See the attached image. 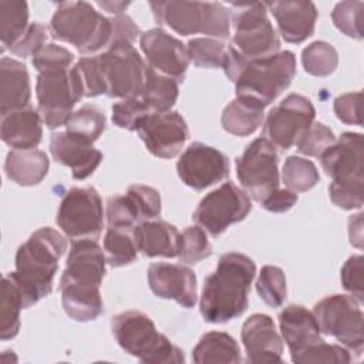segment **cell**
<instances>
[{
  "instance_id": "1",
  "label": "cell",
  "mask_w": 364,
  "mask_h": 364,
  "mask_svg": "<svg viewBox=\"0 0 364 364\" xmlns=\"http://www.w3.org/2000/svg\"><path fill=\"white\" fill-rule=\"evenodd\" d=\"M105 264L104 250L95 239L71 242L60 279V291L63 309L73 320L85 323L102 313L100 286L105 276Z\"/></svg>"
},
{
  "instance_id": "2",
  "label": "cell",
  "mask_w": 364,
  "mask_h": 364,
  "mask_svg": "<svg viewBox=\"0 0 364 364\" xmlns=\"http://www.w3.org/2000/svg\"><path fill=\"white\" fill-rule=\"evenodd\" d=\"M255 273L256 264L249 256L237 252L222 255L216 270L203 283L199 301L203 320L223 324L243 314Z\"/></svg>"
},
{
  "instance_id": "3",
  "label": "cell",
  "mask_w": 364,
  "mask_h": 364,
  "mask_svg": "<svg viewBox=\"0 0 364 364\" xmlns=\"http://www.w3.org/2000/svg\"><path fill=\"white\" fill-rule=\"evenodd\" d=\"M65 249V237L50 226L37 229L20 245L16 253V270L9 274L23 294L24 309L51 293L58 260Z\"/></svg>"
},
{
  "instance_id": "4",
  "label": "cell",
  "mask_w": 364,
  "mask_h": 364,
  "mask_svg": "<svg viewBox=\"0 0 364 364\" xmlns=\"http://www.w3.org/2000/svg\"><path fill=\"white\" fill-rule=\"evenodd\" d=\"M324 172L333 178L328 186L331 202L341 209H360L363 189V135L344 132L320 156Z\"/></svg>"
},
{
  "instance_id": "5",
  "label": "cell",
  "mask_w": 364,
  "mask_h": 364,
  "mask_svg": "<svg viewBox=\"0 0 364 364\" xmlns=\"http://www.w3.org/2000/svg\"><path fill=\"white\" fill-rule=\"evenodd\" d=\"M111 330L119 347L145 364H178L185 361L183 351L159 333L154 321L142 311L118 313L112 317Z\"/></svg>"
},
{
  "instance_id": "6",
  "label": "cell",
  "mask_w": 364,
  "mask_h": 364,
  "mask_svg": "<svg viewBox=\"0 0 364 364\" xmlns=\"http://www.w3.org/2000/svg\"><path fill=\"white\" fill-rule=\"evenodd\" d=\"M53 38L73 44L82 54H92L108 48L111 40V20L87 1L58 3L51 21Z\"/></svg>"
},
{
  "instance_id": "7",
  "label": "cell",
  "mask_w": 364,
  "mask_h": 364,
  "mask_svg": "<svg viewBox=\"0 0 364 364\" xmlns=\"http://www.w3.org/2000/svg\"><path fill=\"white\" fill-rule=\"evenodd\" d=\"M154 17L182 36L205 34L225 40L230 34V11L218 1H152Z\"/></svg>"
},
{
  "instance_id": "8",
  "label": "cell",
  "mask_w": 364,
  "mask_h": 364,
  "mask_svg": "<svg viewBox=\"0 0 364 364\" xmlns=\"http://www.w3.org/2000/svg\"><path fill=\"white\" fill-rule=\"evenodd\" d=\"M294 75L296 57L291 51L247 60L235 81L236 97L249 98L262 107H267L291 84Z\"/></svg>"
},
{
  "instance_id": "9",
  "label": "cell",
  "mask_w": 364,
  "mask_h": 364,
  "mask_svg": "<svg viewBox=\"0 0 364 364\" xmlns=\"http://www.w3.org/2000/svg\"><path fill=\"white\" fill-rule=\"evenodd\" d=\"M233 46L246 60L266 58L280 48L279 36L267 18L266 3H232Z\"/></svg>"
},
{
  "instance_id": "10",
  "label": "cell",
  "mask_w": 364,
  "mask_h": 364,
  "mask_svg": "<svg viewBox=\"0 0 364 364\" xmlns=\"http://www.w3.org/2000/svg\"><path fill=\"white\" fill-rule=\"evenodd\" d=\"M313 314L323 334L333 336L358 357L363 354V311L357 299L347 294L327 296L316 303Z\"/></svg>"
},
{
  "instance_id": "11",
  "label": "cell",
  "mask_w": 364,
  "mask_h": 364,
  "mask_svg": "<svg viewBox=\"0 0 364 364\" xmlns=\"http://www.w3.org/2000/svg\"><path fill=\"white\" fill-rule=\"evenodd\" d=\"M36 94L38 112L50 129L65 127L74 105L82 98L71 68L38 73Z\"/></svg>"
},
{
  "instance_id": "12",
  "label": "cell",
  "mask_w": 364,
  "mask_h": 364,
  "mask_svg": "<svg viewBox=\"0 0 364 364\" xmlns=\"http://www.w3.org/2000/svg\"><path fill=\"white\" fill-rule=\"evenodd\" d=\"M279 155L276 146L264 136L255 139L236 159L240 185L256 200L263 202L279 189Z\"/></svg>"
},
{
  "instance_id": "13",
  "label": "cell",
  "mask_w": 364,
  "mask_h": 364,
  "mask_svg": "<svg viewBox=\"0 0 364 364\" xmlns=\"http://www.w3.org/2000/svg\"><path fill=\"white\" fill-rule=\"evenodd\" d=\"M57 225L73 240L97 239L104 225V209L95 188H71L60 202Z\"/></svg>"
},
{
  "instance_id": "14",
  "label": "cell",
  "mask_w": 364,
  "mask_h": 364,
  "mask_svg": "<svg viewBox=\"0 0 364 364\" xmlns=\"http://www.w3.org/2000/svg\"><path fill=\"white\" fill-rule=\"evenodd\" d=\"M105 95L111 98L141 97L146 65L134 46H114L98 54Z\"/></svg>"
},
{
  "instance_id": "15",
  "label": "cell",
  "mask_w": 364,
  "mask_h": 364,
  "mask_svg": "<svg viewBox=\"0 0 364 364\" xmlns=\"http://www.w3.org/2000/svg\"><path fill=\"white\" fill-rule=\"evenodd\" d=\"M250 210L247 193L229 181L202 198L192 219L210 236L218 237L230 225L243 220Z\"/></svg>"
},
{
  "instance_id": "16",
  "label": "cell",
  "mask_w": 364,
  "mask_h": 364,
  "mask_svg": "<svg viewBox=\"0 0 364 364\" xmlns=\"http://www.w3.org/2000/svg\"><path fill=\"white\" fill-rule=\"evenodd\" d=\"M314 118L316 109L309 98L300 94H289L269 111L263 135L274 146L286 151L299 142L314 122Z\"/></svg>"
},
{
  "instance_id": "17",
  "label": "cell",
  "mask_w": 364,
  "mask_h": 364,
  "mask_svg": "<svg viewBox=\"0 0 364 364\" xmlns=\"http://www.w3.org/2000/svg\"><path fill=\"white\" fill-rule=\"evenodd\" d=\"M181 181L195 191H203L229 175V159L219 149L202 142L191 144L176 164Z\"/></svg>"
},
{
  "instance_id": "18",
  "label": "cell",
  "mask_w": 364,
  "mask_h": 364,
  "mask_svg": "<svg viewBox=\"0 0 364 364\" xmlns=\"http://www.w3.org/2000/svg\"><path fill=\"white\" fill-rule=\"evenodd\" d=\"M136 131L146 149L162 159L176 156L189 138L186 121L176 111L151 112L141 121Z\"/></svg>"
},
{
  "instance_id": "19",
  "label": "cell",
  "mask_w": 364,
  "mask_h": 364,
  "mask_svg": "<svg viewBox=\"0 0 364 364\" xmlns=\"http://www.w3.org/2000/svg\"><path fill=\"white\" fill-rule=\"evenodd\" d=\"M161 215V195L148 185H131L127 193L107 200L105 216L109 228H134Z\"/></svg>"
},
{
  "instance_id": "20",
  "label": "cell",
  "mask_w": 364,
  "mask_h": 364,
  "mask_svg": "<svg viewBox=\"0 0 364 364\" xmlns=\"http://www.w3.org/2000/svg\"><path fill=\"white\" fill-rule=\"evenodd\" d=\"M139 46L152 70L178 82L185 80L191 58L182 41L156 27L141 34Z\"/></svg>"
},
{
  "instance_id": "21",
  "label": "cell",
  "mask_w": 364,
  "mask_h": 364,
  "mask_svg": "<svg viewBox=\"0 0 364 364\" xmlns=\"http://www.w3.org/2000/svg\"><path fill=\"white\" fill-rule=\"evenodd\" d=\"M146 277L149 289L156 297L175 300L185 309H191L196 304V276L188 266L164 262L152 263L148 267Z\"/></svg>"
},
{
  "instance_id": "22",
  "label": "cell",
  "mask_w": 364,
  "mask_h": 364,
  "mask_svg": "<svg viewBox=\"0 0 364 364\" xmlns=\"http://www.w3.org/2000/svg\"><path fill=\"white\" fill-rule=\"evenodd\" d=\"M240 338L249 363H282L283 340L270 316L255 313L242 326Z\"/></svg>"
},
{
  "instance_id": "23",
  "label": "cell",
  "mask_w": 364,
  "mask_h": 364,
  "mask_svg": "<svg viewBox=\"0 0 364 364\" xmlns=\"http://www.w3.org/2000/svg\"><path fill=\"white\" fill-rule=\"evenodd\" d=\"M53 158L71 169L74 179H85L94 173L102 161V152L82 139L70 135L67 131L55 132L50 139Z\"/></svg>"
},
{
  "instance_id": "24",
  "label": "cell",
  "mask_w": 364,
  "mask_h": 364,
  "mask_svg": "<svg viewBox=\"0 0 364 364\" xmlns=\"http://www.w3.org/2000/svg\"><path fill=\"white\" fill-rule=\"evenodd\" d=\"M277 21V28L287 43L299 44L307 40L316 27L317 9L311 1H273L266 3Z\"/></svg>"
},
{
  "instance_id": "25",
  "label": "cell",
  "mask_w": 364,
  "mask_h": 364,
  "mask_svg": "<svg viewBox=\"0 0 364 364\" xmlns=\"http://www.w3.org/2000/svg\"><path fill=\"white\" fill-rule=\"evenodd\" d=\"M279 326L291 358L323 341L314 314L301 304H289L284 307L279 314Z\"/></svg>"
},
{
  "instance_id": "26",
  "label": "cell",
  "mask_w": 364,
  "mask_h": 364,
  "mask_svg": "<svg viewBox=\"0 0 364 364\" xmlns=\"http://www.w3.org/2000/svg\"><path fill=\"white\" fill-rule=\"evenodd\" d=\"M138 252L148 257H176L181 250L182 233L165 220H145L134 226Z\"/></svg>"
},
{
  "instance_id": "27",
  "label": "cell",
  "mask_w": 364,
  "mask_h": 364,
  "mask_svg": "<svg viewBox=\"0 0 364 364\" xmlns=\"http://www.w3.org/2000/svg\"><path fill=\"white\" fill-rule=\"evenodd\" d=\"M30 97L27 67L18 60L3 57L0 60V115L6 117L28 108Z\"/></svg>"
},
{
  "instance_id": "28",
  "label": "cell",
  "mask_w": 364,
  "mask_h": 364,
  "mask_svg": "<svg viewBox=\"0 0 364 364\" xmlns=\"http://www.w3.org/2000/svg\"><path fill=\"white\" fill-rule=\"evenodd\" d=\"M0 135L13 149H34L43 136V118L38 111L24 108L1 117Z\"/></svg>"
},
{
  "instance_id": "29",
  "label": "cell",
  "mask_w": 364,
  "mask_h": 364,
  "mask_svg": "<svg viewBox=\"0 0 364 364\" xmlns=\"http://www.w3.org/2000/svg\"><path fill=\"white\" fill-rule=\"evenodd\" d=\"M48 166V156L40 149H11L6 156L4 172L14 183L33 186L44 179Z\"/></svg>"
},
{
  "instance_id": "30",
  "label": "cell",
  "mask_w": 364,
  "mask_h": 364,
  "mask_svg": "<svg viewBox=\"0 0 364 364\" xmlns=\"http://www.w3.org/2000/svg\"><path fill=\"white\" fill-rule=\"evenodd\" d=\"M264 107L253 100L236 97L222 112V127L229 134L247 136L253 134L263 122Z\"/></svg>"
},
{
  "instance_id": "31",
  "label": "cell",
  "mask_w": 364,
  "mask_h": 364,
  "mask_svg": "<svg viewBox=\"0 0 364 364\" xmlns=\"http://www.w3.org/2000/svg\"><path fill=\"white\" fill-rule=\"evenodd\" d=\"M192 361L196 364L242 361L240 348L236 340L223 331H209L203 334L192 351Z\"/></svg>"
},
{
  "instance_id": "32",
  "label": "cell",
  "mask_w": 364,
  "mask_h": 364,
  "mask_svg": "<svg viewBox=\"0 0 364 364\" xmlns=\"http://www.w3.org/2000/svg\"><path fill=\"white\" fill-rule=\"evenodd\" d=\"M179 94L178 81L165 77L149 65L145 70V82L141 92V100L146 104L151 112H166L175 105Z\"/></svg>"
},
{
  "instance_id": "33",
  "label": "cell",
  "mask_w": 364,
  "mask_h": 364,
  "mask_svg": "<svg viewBox=\"0 0 364 364\" xmlns=\"http://www.w3.org/2000/svg\"><path fill=\"white\" fill-rule=\"evenodd\" d=\"M28 6L21 0L0 1L1 51L10 50L28 28Z\"/></svg>"
},
{
  "instance_id": "34",
  "label": "cell",
  "mask_w": 364,
  "mask_h": 364,
  "mask_svg": "<svg viewBox=\"0 0 364 364\" xmlns=\"http://www.w3.org/2000/svg\"><path fill=\"white\" fill-rule=\"evenodd\" d=\"M24 309L23 294L16 282L6 274L1 283L0 301V337L1 340L14 338L20 330V311Z\"/></svg>"
},
{
  "instance_id": "35",
  "label": "cell",
  "mask_w": 364,
  "mask_h": 364,
  "mask_svg": "<svg viewBox=\"0 0 364 364\" xmlns=\"http://www.w3.org/2000/svg\"><path fill=\"white\" fill-rule=\"evenodd\" d=\"M134 228H108L104 237V255L111 267H121L135 262L138 247Z\"/></svg>"
},
{
  "instance_id": "36",
  "label": "cell",
  "mask_w": 364,
  "mask_h": 364,
  "mask_svg": "<svg viewBox=\"0 0 364 364\" xmlns=\"http://www.w3.org/2000/svg\"><path fill=\"white\" fill-rule=\"evenodd\" d=\"M107 119L104 112L95 105H84L74 111L65 124V131L88 144H94L104 132Z\"/></svg>"
},
{
  "instance_id": "37",
  "label": "cell",
  "mask_w": 364,
  "mask_h": 364,
  "mask_svg": "<svg viewBox=\"0 0 364 364\" xmlns=\"http://www.w3.org/2000/svg\"><path fill=\"white\" fill-rule=\"evenodd\" d=\"M282 179L287 189L293 192H306L320 181L318 171L310 159L290 155L283 165Z\"/></svg>"
},
{
  "instance_id": "38",
  "label": "cell",
  "mask_w": 364,
  "mask_h": 364,
  "mask_svg": "<svg viewBox=\"0 0 364 364\" xmlns=\"http://www.w3.org/2000/svg\"><path fill=\"white\" fill-rule=\"evenodd\" d=\"M301 64L306 73L314 77H327L338 64V53L326 41H314L301 53Z\"/></svg>"
},
{
  "instance_id": "39",
  "label": "cell",
  "mask_w": 364,
  "mask_h": 364,
  "mask_svg": "<svg viewBox=\"0 0 364 364\" xmlns=\"http://www.w3.org/2000/svg\"><path fill=\"white\" fill-rule=\"evenodd\" d=\"M256 290L259 297L270 307L277 309L286 300V276L283 270L277 266H263L257 280H256Z\"/></svg>"
},
{
  "instance_id": "40",
  "label": "cell",
  "mask_w": 364,
  "mask_h": 364,
  "mask_svg": "<svg viewBox=\"0 0 364 364\" xmlns=\"http://www.w3.org/2000/svg\"><path fill=\"white\" fill-rule=\"evenodd\" d=\"M189 58L196 67L222 68L228 46L216 38L198 37L186 44Z\"/></svg>"
},
{
  "instance_id": "41",
  "label": "cell",
  "mask_w": 364,
  "mask_h": 364,
  "mask_svg": "<svg viewBox=\"0 0 364 364\" xmlns=\"http://www.w3.org/2000/svg\"><path fill=\"white\" fill-rule=\"evenodd\" d=\"M82 97H98L105 94V82L100 65L98 55L80 58L71 68Z\"/></svg>"
},
{
  "instance_id": "42",
  "label": "cell",
  "mask_w": 364,
  "mask_h": 364,
  "mask_svg": "<svg viewBox=\"0 0 364 364\" xmlns=\"http://www.w3.org/2000/svg\"><path fill=\"white\" fill-rule=\"evenodd\" d=\"M363 9L364 3L360 0L340 1L331 11L334 26L351 38H363Z\"/></svg>"
},
{
  "instance_id": "43",
  "label": "cell",
  "mask_w": 364,
  "mask_h": 364,
  "mask_svg": "<svg viewBox=\"0 0 364 364\" xmlns=\"http://www.w3.org/2000/svg\"><path fill=\"white\" fill-rule=\"evenodd\" d=\"M212 255V246L205 230L199 226H188L182 232L179 260L185 264H195Z\"/></svg>"
},
{
  "instance_id": "44",
  "label": "cell",
  "mask_w": 364,
  "mask_h": 364,
  "mask_svg": "<svg viewBox=\"0 0 364 364\" xmlns=\"http://www.w3.org/2000/svg\"><path fill=\"white\" fill-rule=\"evenodd\" d=\"M293 363L309 364V363H334L347 364L351 361L350 351L344 346L328 344L324 340L306 348L299 355L291 358Z\"/></svg>"
},
{
  "instance_id": "45",
  "label": "cell",
  "mask_w": 364,
  "mask_h": 364,
  "mask_svg": "<svg viewBox=\"0 0 364 364\" xmlns=\"http://www.w3.org/2000/svg\"><path fill=\"white\" fill-rule=\"evenodd\" d=\"M151 109L141 98H125L112 105V122L127 131H136Z\"/></svg>"
},
{
  "instance_id": "46",
  "label": "cell",
  "mask_w": 364,
  "mask_h": 364,
  "mask_svg": "<svg viewBox=\"0 0 364 364\" xmlns=\"http://www.w3.org/2000/svg\"><path fill=\"white\" fill-rule=\"evenodd\" d=\"M334 142L336 136L328 127L321 122H313L296 145L300 154L320 158L323 152Z\"/></svg>"
},
{
  "instance_id": "47",
  "label": "cell",
  "mask_w": 364,
  "mask_h": 364,
  "mask_svg": "<svg viewBox=\"0 0 364 364\" xmlns=\"http://www.w3.org/2000/svg\"><path fill=\"white\" fill-rule=\"evenodd\" d=\"M74 61V54L54 43L46 44L31 60L34 68L41 73L47 70H65Z\"/></svg>"
},
{
  "instance_id": "48",
  "label": "cell",
  "mask_w": 364,
  "mask_h": 364,
  "mask_svg": "<svg viewBox=\"0 0 364 364\" xmlns=\"http://www.w3.org/2000/svg\"><path fill=\"white\" fill-rule=\"evenodd\" d=\"M363 256L361 255H355L347 259V262L343 264L341 267V284L343 287L354 297L357 299L360 303L363 301V296H364V269H363Z\"/></svg>"
},
{
  "instance_id": "49",
  "label": "cell",
  "mask_w": 364,
  "mask_h": 364,
  "mask_svg": "<svg viewBox=\"0 0 364 364\" xmlns=\"http://www.w3.org/2000/svg\"><path fill=\"white\" fill-rule=\"evenodd\" d=\"M47 28L41 23H31L23 37L10 48L14 55L34 57L44 46L47 40Z\"/></svg>"
},
{
  "instance_id": "50",
  "label": "cell",
  "mask_w": 364,
  "mask_h": 364,
  "mask_svg": "<svg viewBox=\"0 0 364 364\" xmlns=\"http://www.w3.org/2000/svg\"><path fill=\"white\" fill-rule=\"evenodd\" d=\"M334 112L337 118L348 125H361V92L341 94L334 100Z\"/></svg>"
},
{
  "instance_id": "51",
  "label": "cell",
  "mask_w": 364,
  "mask_h": 364,
  "mask_svg": "<svg viewBox=\"0 0 364 364\" xmlns=\"http://www.w3.org/2000/svg\"><path fill=\"white\" fill-rule=\"evenodd\" d=\"M111 20V40L109 47L114 46H132L139 36V28L134 20L127 14H118Z\"/></svg>"
},
{
  "instance_id": "52",
  "label": "cell",
  "mask_w": 364,
  "mask_h": 364,
  "mask_svg": "<svg viewBox=\"0 0 364 364\" xmlns=\"http://www.w3.org/2000/svg\"><path fill=\"white\" fill-rule=\"evenodd\" d=\"M297 202V193L290 189H276L272 195H269L263 202L262 206L274 213H283L293 208Z\"/></svg>"
},
{
  "instance_id": "53",
  "label": "cell",
  "mask_w": 364,
  "mask_h": 364,
  "mask_svg": "<svg viewBox=\"0 0 364 364\" xmlns=\"http://www.w3.org/2000/svg\"><path fill=\"white\" fill-rule=\"evenodd\" d=\"M363 213H357L348 219L350 243L355 247H363Z\"/></svg>"
},
{
  "instance_id": "54",
  "label": "cell",
  "mask_w": 364,
  "mask_h": 364,
  "mask_svg": "<svg viewBox=\"0 0 364 364\" xmlns=\"http://www.w3.org/2000/svg\"><path fill=\"white\" fill-rule=\"evenodd\" d=\"M97 6H100L101 9L107 10L111 14H122V11L129 6V3H124V1H98Z\"/></svg>"
}]
</instances>
